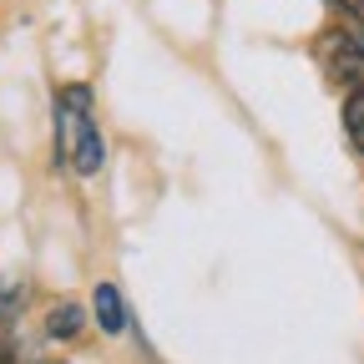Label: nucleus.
I'll return each mask as SVG.
<instances>
[{"label":"nucleus","mask_w":364,"mask_h":364,"mask_svg":"<svg viewBox=\"0 0 364 364\" xmlns=\"http://www.w3.org/2000/svg\"><path fill=\"white\" fill-rule=\"evenodd\" d=\"M56 142H61V157L76 167V172H97L107 147H102V132L91 122V86H61L56 91Z\"/></svg>","instance_id":"nucleus-1"},{"label":"nucleus","mask_w":364,"mask_h":364,"mask_svg":"<svg viewBox=\"0 0 364 364\" xmlns=\"http://www.w3.org/2000/svg\"><path fill=\"white\" fill-rule=\"evenodd\" d=\"M318 66H324L329 86L354 97V91H364V41L354 31H324L318 36Z\"/></svg>","instance_id":"nucleus-2"},{"label":"nucleus","mask_w":364,"mask_h":364,"mask_svg":"<svg viewBox=\"0 0 364 364\" xmlns=\"http://www.w3.org/2000/svg\"><path fill=\"white\" fill-rule=\"evenodd\" d=\"M91 309H97V324H102L107 334H122V329H127V299H122L117 284H97Z\"/></svg>","instance_id":"nucleus-3"},{"label":"nucleus","mask_w":364,"mask_h":364,"mask_svg":"<svg viewBox=\"0 0 364 364\" xmlns=\"http://www.w3.org/2000/svg\"><path fill=\"white\" fill-rule=\"evenodd\" d=\"M81 324H86L81 304H51V314H46V334L51 339H76Z\"/></svg>","instance_id":"nucleus-4"},{"label":"nucleus","mask_w":364,"mask_h":364,"mask_svg":"<svg viewBox=\"0 0 364 364\" xmlns=\"http://www.w3.org/2000/svg\"><path fill=\"white\" fill-rule=\"evenodd\" d=\"M344 132H349V147L364 152V91L344 97Z\"/></svg>","instance_id":"nucleus-5"},{"label":"nucleus","mask_w":364,"mask_h":364,"mask_svg":"<svg viewBox=\"0 0 364 364\" xmlns=\"http://www.w3.org/2000/svg\"><path fill=\"white\" fill-rule=\"evenodd\" d=\"M0 364H21V349H16L11 334H0Z\"/></svg>","instance_id":"nucleus-6"},{"label":"nucleus","mask_w":364,"mask_h":364,"mask_svg":"<svg viewBox=\"0 0 364 364\" xmlns=\"http://www.w3.org/2000/svg\"><path fill=\"white\" fill-rule=\"evenodd\" d=\"M339 6H344V11H349L354 21H364V0H339Z\"/></svg>","instance_id":"nucleus-7"},{"label":"nucleus","mask_w":364,"mask_h":364,"mask_svg":"<svg viewBox=\"0 0 364 364\" xmlns=\"http://www.w3.org/2000/svg\"><path fill=\"white\" fill-rule=\"evenodd\" d=\"M6 299H11V294H6V284H0V314H6V309H11V304H6Z\"/></svg>","instance_id":"nucleus-8"}]
</instances>
